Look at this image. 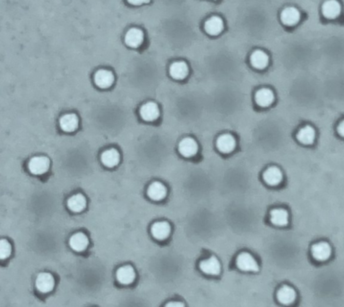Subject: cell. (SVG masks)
Wrapping results in <instances>:
<instances>
[{"instance_id": "27", "label": "cell", "mask_w": 344, "mask_h": 307, "mask_svg": "<svg viewBox=\"0 0 344 307\" xmlns=\"http://www.w3.org/2000/svg\"><path fill=\"white\" fill-rule=\"evenodd\" d=\"M102 164L108 167L116 166L119 163V154L114 148L104 151L101 156Z\"/></svg>"}, {"instance_id": "22", "label": "cell", "mask_w": 344, "mask_h": 307, "mask_svg": "<svg viewBox=\"0 0 344 307\" xmlns=\"http://www.w3.org/2000/svg\"><path fill=\"white\" fill-rule=\"evenodd\" d=\"M271 222L277 226H284L289 223V214L284 209H274L270 213Z\"/></svg>"}, {"instance_id": "10", "label": "cell", "mask_w": 344, "mask_h": 307, "mask_svg": "<svg viewBox=\"0 0 344 307\" xmlns=\"http://www.w3.org/2000/svg\"><path fill=\"white\" fill-rule=\"evenodd\" d=\"M135 279V271L130 265H126L119 268L117 271V280L120 284L129 285L132 284Z\"/></svg>"}, {"instance_id": "2", "label": "cell", "mask_w": 344, "mask_h": 307, "mask_svg": "<svg viewBox=\"0 0 344 307\" xmlns=\"http://www.w3.org/2000/svg\"><path fill=\"white\" fill-rule=\"evenodd\" d=\"M49 168V160L46 156H35L32 157L28 164V169L35 175H42L48 172Z\"/></svg>"}, {"instance_id": "19", "label": "cell", "mask_w": 344, "mask_h": 307, "mask_svg": "<svg viewBox=\"0 0 344 307\" xmlns=\"http://www.w3.org/2000/svg\"><path fill=\"white\" fill-rule=\"evenodd\" d=\"M223 21L219 16H213L204 24V29L211 35H217L223 30Z\"/></svg>"}, {"instance_id": "7", "label": "cell", "mask_w": 344, "mask_h": 307, "mask_svg": "<svg viewBox=\"0 0 344 307\" xmlns=\"http://www.w3.org/2000/svg\"><path fill=\"white\" fill-rule=\"evenodd\" d=\"M178 150L183 156L191 157L197 153L198 145L192 138H185L180 141L178 145Z\"/></svg>"}, {"instance_id": "23", "label": "cell", "mask_w": 344, "mask_h": 307, "mask_svg": "<svg viewBox=\"0 0 344 307\" xmlns=\"http://www.w3.org/2000/svg\"><path fill=\"white\" fill-rule=\"evenodd\" d=\"M250 61H251V64L254 68H256L258 70H263L268 66V55L263 50L258 49L253 52L251 57H250Z\"/></svg>"}, {"instance_id": "5", "label": "cell", "mask_w": 344, "mask_h": 307, "mask_svg": "<svg viewBox=\"0 0 344 307\" xmlns=\"http://www.w3.org/2000/svg\"><path fill=\"white\" fill-rule=\"evenodd\" d=\"M199 267L204 274L210 275V276H217L220 274L221 270L220 261L215 256H212L210 258L202 260L200 262Z\"/></svg>"}, {"instance_id": "1", "label": "cell", "mask_w": 344, "mask_h": 307, "mask_svg": "<svg viewBox=\"0 0 344 307\" xmlns=\"http://www.w3.org/2000/svg\"><path fill=\"white\" fill-rule=\"evenodd\" d=\"M236 267L245 272H257L259 270L257 260L250 253H242L237 256Z\"/></svg>"}, {"instance_id": "16", "label": "cell", "mask_w": 344, "mask_h": 307, "mask_svg": "<svg viewBox=\"0 0 344 307\" xmlns=\"http://www.w3.org/2000/svg\"><path fill=\"white\" fill-rule=\"evenodd\" d=\"M255 99L260 107H268L274 102V92L268 88H262L256 93Z\"/></svg>"}, {"instance_id": "17", "label": "cell", "mask_w": 344, "mask_h": 307, "mask_svg": "<svg viewBox=\"0 0 344 307\" xmlns=\"http://www.w3.org/2000/svg\"><path fill=\"white\" fill-rule=\"evenodd\" d=\"M114 81L112 72L106 70H98L94 75V82L101 88H108L111 86Z\"/></svg>"}, {"instance_id": "12", "label": "cell", "mask_w": 344, "mask_h": 307, "mask_svg": "<svg viewBox=\"0 0 344 307\" xmlns=\"http://www.w3.org/2000/svg\"><path fill=\"white\" fill-rule=\"evenodd\" d=\"M217 147L222 153H231L236 147V140L231 134H223L217 140Z\"/></svg>"}, {"instance_id": "26", "label": "cell", "mask_w": 344, "mask_h": 307, "mask_svg": "<svg viewBox=\"0 0 344 307\" xmlns=\"http://www.w3.org/2000/svg\"><path fill=\"white\" fill-rule=\"evenodd\" d=\"M86 206V199L82 194H75L70 197L67 200V207L73 212H81L85 210Z\"/></svg>"}, {"instance_id": "20", "label": "cell", "mask_w": 344, "mask_h": 307, "mask_svg": "<svg viewBox=\"0 0 344 307\" xmlns=\"http://www.w3.org/2000/svg\"><path fill=\"white\" fill-rule=\"evenodd\" d=\"M59 125L65 132H72L78 127V118L75 113L65 114L60 118Z\"/></svg>"}, {"instance_id": "25", "label": "cell", "mask_w": 344, "mask_h": 307, "mask_svg": "<svg viewBox=\"0 0 344 307\" xmlns=\"http://www.w3.org/2000/svg\"><path fill=\"white\" fill-rule=\"evenodd\" d=\"M316 138V131L311 126H306L300 129V131L297 134L298 140L305 145H310Z\"/></svg>"}, {"instance_id": "24", "label": "cell", "mask_w": 344, "mask_h": 307, "mask_svg": "<svg viewBox=\"0 0 344 307\" xmlns=\"http://www.w3.org/2000/svg\"><path fill=\"white\" fill-rule=\"evenodd\" d=\"M170 74L173 78L181 80L188 75V67L184 61H177L172 64L170 68Z\"/></svg>"}, {"instance_id": "8", "label": "cell", "mask_w": 344, "mask_h": 307, "mask_svg": "<svg viewBox=\"0 0 344 307\" xmlns=\"http://www.w3.org/2000/svg\"><path fill=\"white\" fill-rule=\"evenodd\" d=\"M297 293L294 288L289 285H283L277 292V299L278 301L284 306H290L296 301Z\"/></svg>"}, {"instance_id": "11", "label": "cell", "mask_w": 344, "mask_h": 307, "mask_svg": "<svg viewBox=\"0 0 344 307\" xmlns=\"http://www.w3.org/2000/svg\"><path fill=\"white\" fill-rule=\"evenodd\" d=\"M151 235L157 240H165L171 234V226L168 222H156L151 226Z\"/></svg>"}, {"instance_id": "15", "label": "cell", "mask_w": 344, "mask_h": 307, "mask_svg": "<svg viewBox=\"0 0 344 307\" xmlns=\"http://www.w3.org/2000/svg\"><path fill=\"white\" fill-rule=\"evenodd\" d=\"M281 22L286 25L297 24L301 19V13L296 7H286L280 15Z\"/></svg>"}, {"instance_id": "3", "label": "cell", "mask_w": 344, "mask_h": 307, "mask_svg": "<svg viewBox=\"0 0 344 307\" xmlns=\"http://www.w3.org/2000/svg\"><path fill=\"white\" fill-rule=\"evenodd\" d=\"M313 258L318 261H325L332 254V248L326 242H317L311 248Z\"/></svg>"}, {"instance_id": "13", "label": "cell", "mask_w": 344, "mask_h": 307, "mask_svg": "<svg viewBox=\"0 0 344 307\" xmlns=\"http://www.w3.org/2000/svg\"><path fill=\"white\" fill-rule=\"evenodd\" d=\"M322 15L328 19H333L340 16L342 6L337 0H328L322 7Z\"/></svg>"}, {"instance_id": "30", "label": "cell", "mask_w": 344, "mask_h": 307, "mask_svg": "<svg viewBox=\"0 0 344 307\" xmlns=\"http://www.w3.org/2000/svg\"><path fill=\"white\" fill-rule=\"evenodd\" d=\"M165 307H185V305L181 302H170Z\"/></svg>"}, {"instance_id": "28", "label": "cell", "mask_w": 344, "mask_h": 307, "mask_svg": "<svg viewBox=\"0 0 344 307\" xmlns=\"http://www.w3.org/2000/svg\"><path fill=\"white\" fill-rule=\"evenodd\" d=\"M12 253V247L11 244L7 240H1L0 242V257L2 260H5L8 258Z\"/></svg>"}, {"instance_id": "21", "label": "cell", "mask_w": 344, "mask_h": 307, "mask_svg": "<svg viewBox=\"0 0 344 307\" xmlns=\"http://www.w3.org/2000/svg\"><path fill=\"white\" fill-rule=\"evenodd\" d=\"M147 195L153 200H161L166 197V187L161 183L154 182L150 184L147 189Z\"/></svg>"}, {"instance_id": "4", "label": "cell", "mask_w": 344, "mask_h": 307, "mask_svg": "<svg viewBox=\"0 0 344 307\" xmlns=\"http://www.w3.org/2000/svg\"><path fill=\"white\" fill-rule=\"evenodd\" d=\"M35 285L37 290L43 294L53 290L54 285H55L53 276L47 272H43L38 275L37 279L35 281Z\"/></svg>"}, {"instance_id": "29", "label": "cell", "mask_w": 344, "mask_h": 307, "mask_svg": "<svg viewBox=\"0 0 344 307\" xmlns=\"http://www.w3.org/2000/svg\"><path fill=\"white\" fill-rule=\"evenodd\" d=\"M128 1L130 4L134 5H143V4H146V3L150 2V0H128Z\"/></svg>"}, {"instance_id": "14", "label": "cell", "mask_w": 344, "mask_h": 307, "mask_svg": "<svg viewBox=\"0 0 344 307\" xmlns=\"http://www.w3.org/2000/svg\"><path fill=\"white\" fill-rule=\"evenodd\" d=\"M125 42L129 47L137 48L144 42V32L137 28H132L127 32Z\"/></svg>"}, {"instance_id": "18", "label": "cell", "mask_w": 344, "mask_h": 307, "mask_svg": "<svg viewBox=\"0 0 344 307\" xmlns=\"http://www.w3.org/2000/svg\"><path fill=\"white\" fill-rule=\"evenodd\" d=\"M89 244L88 237L83 233H76L73 235L69 240L70 247L75 252L85 251Z\"/></svg>"}, {"instance_id": "9", "label": "cell", "mask_w": 344, "mask_h": 307, "mask_svg": "<svg viewBox=\"0 0 344 307\" xmlns=\"http://www.w3.org/2000/svg\"><path fill=\"white\" fill-rule=\"evenodd\" d=\"M264 182L271 186H276L282 181V172L278 167L271 166L265 170L263 174Z\"/></svg>"}, {"instance_id": "31", "label": "cell", "mask_w": 344, "mask_h": 307, "mask_svg": "<svg viewBox=\"0 0 344 307\" xmlns=\"http://www.w3.org/2000/svg\"><path fill=\"white\" fill-rule=\"evenodd\" d=\"M338 133L342 137H344V120H343L338 126Z\"/></svg>"}, {"instance_id": "6", "label": "cell", "mask_w": 344, "mask_h": 307, "mask_svg": "<svg viewBox=\"0 0 344 307\" xmlns=\"http://www.w3.org/2000/svg\"><path fill=\"white\" fill-rule=\"evenodd\" d=\"M159 115L160 111L155 102H146L140 109V116L146 121H153L158 118Z\"/></svg>"}]
</instances>
